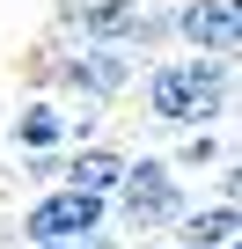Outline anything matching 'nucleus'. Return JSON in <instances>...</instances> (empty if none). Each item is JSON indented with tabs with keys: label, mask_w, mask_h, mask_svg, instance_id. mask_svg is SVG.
Segmentation results:
<instances>
[{
	"label": "nucleus",
	"mask_w": 242,
	"mask_h": 249,
	"mask_svg": "<svg viewBox=\"0 0 242 249\" xmlns=\"http://www.w3.org/2000/svg\"><path fill=\"white\" fill-rule=\"evenodd\" d=\"M140 103L169 132H205L235 117V59H198V52H162L140 73Z\"/></svg>",
	"instance_id": "nucleus-1"
},
{
	"label": "nucleus",
	"mask_w": 242,
	"mask_h": 249,
	"mask_svg": "<svg viewBox=\"0 0 242 249\" xmlns=\"http://www.w3.org/2000/svg\"><path fill=\"white\" fill-rule=\"evenodd\" d=\"M191 205H198V191L169 169V154H125V176L110 191V227L117 234H169Z\"/></svg>",
	"instance_id": "nucleus-2"
},
{
	"label": "nucleus",
	"mask_w": 242,
	"mask_h": 249,
	"mask_svg": "<svg viewBox=\"0 0 242 249\" xmlns=\"http://www.w3.org/2000/svg\"><path fill=\"white\" fill-rule=\"evenodd\" d=\"M140 73H147V59L140 52H125V44H66L59 59H44L37 66V88H52V95H81V103H125L132 88H140Z\"/></svg>",
	"instance_id": "nucleus-3"
},
{
	"label": "nucleus",
	"mask_w": 242,
	"mask_h": 249,
	"mask_svg": "<svg viewBox=\"0 0 242 249\" xmlns=\"http://www.w3.org/2000/svg\"><path fill=\"white\" fill-rule=\"evenodd\" d=\"M95 227H110V198H88V191H74V183H52V191H37V198L22 205L15 242H22V249H30V242H81V234H95Z\"/></svg>",
	"instance_id": "nucleus-4"
},
{
	"label": "nucleus",
	"mask_w": 242,
	"mask_h": 249,
	"mask_svg": "<svg viewBox=\"0 0 242 249\" xmlns=\"http://www.w3.org/2000/svg\"><path fill=\"white\" fill-rule=\"evenodd\" d=\"M169 37H176V52L235 59L242 52V8L235 0H169Z\"/></svg>",
	"instance_id": "nucleus-5"
},
{
	"label": "nucleus",
	"mask_w": 242,
	"mask_h": 249,
	"mask_svg": "<svg viewBox=\"0 0 242 249\" xmlns=\"http://www.w3.org/2000/svg\"><path fill=\"white\" fill-rule=\"evenodd\" d=\"M8 147H15V154H66V147H74L66 103H59L52 88H37V95L15 110V124H8Z\"/></svg>",
	"instance_id": "nucleus-6"
},
{
	"label": "nucleus",
	"mask_w": 242,
	"mask_h": 249,
	"mask_svg": "<svg viewBox=\"0 0 242 249\" xmlns=\"http://www.w3.org/2000/svg\"><path fill=\"white\" fill-rule=\"evenodd\" d=\"M169 242H184V249H235V242H242V205L205 198V205H191V213L169 227Z\"/></svg>",
	"instance_id": "nucleus-7"
},
{
	"label": "nucleus",
	"mask_w": 242,
	"mask_h": 249,
	"mask_svg": "<svg viewBox=\"0 0 242 249\" xmlns=\"http://www.w3.org/2000/svg\"><path fill=\"white\" fill-rule=\"evenodd\" d=\"M117 176H125V147H117V140L66 147V176H59V183H74V191H88V198H110Z\"/></svg>",
	"instance_id": "nucleus-8"
},
{
	"label": "nucleus",
	"mask_w": 242,
	"mask_h": 249,
	"mask_svg": "<svg viewBox=\"0 0 242 249\" xmlns=\"http://www.w3.org/2000/svg\"><path fill=\"white\" fill-rule=\"evenodd\" d=\"M227 154H235V132H227V124H205V132H176L169 169H176V176H205V169H220Z\"/></svg>",
	"instance_id": "nucleus-9"
},
{
	"label": "nucleus",
	"mask_w": 242,
	"mask_h": 249,
	"mask_svg": "<svg viewBox=\"0 0 242 249\" xmlns=\"http://www.w3.org/2000/svg\"><path fill=\"white\" fill-rule=\"evenodd\" d=\"M22 176H30V183H44V191H52V183H59V176H66V154H22Z\"/></svg>",
	"instance_id": "nucleus-10"
},
{
	"label": "nucleus",
	"mask_w": 242,
	"mask_h": 249,
	"mask_svg": "<svg viewBox=\"0 0 242 249\" xmlns=\"http://www.w3.org/2000/svg\"><path fill=\"white\" fill-rule=\"evenodd\" d=\"M74 249H125V234H117V227H95V234H81Z\"/></svg>",
	"instance_id": "nucleus-11"
},
{
	"label": "nucleus",
	"mask_w": 242,
	"mask_h": 249,
	"mask_svg": "<svg viewBox=\"0 0 242 249\" xmlns=\"http://www.w3.org/2000/svg\"><path fill=\"white\" fill-rule=\"evenodd\" d=\"M30 249H74V242H30Z\"/></svg>",
	"instance_id": "nucleus-12"
},
{
	"label": "nucleus",
	"mask_w": 242,
	"mask_h": 249,
	"mask_svg": "<svg viewBox=\"0 0 242 249\" xmlns=\"http://www.w3.org/2000/svg\"><path fill=\"white\" fill-rule=\"evenodd\" d=\"M154 249H184V242H154Z\"/></svg>",
	"instance_id": "nucleus-13"
}]
</instances>
